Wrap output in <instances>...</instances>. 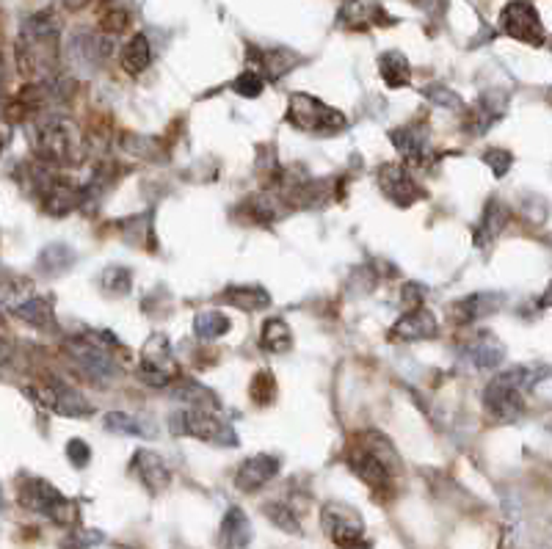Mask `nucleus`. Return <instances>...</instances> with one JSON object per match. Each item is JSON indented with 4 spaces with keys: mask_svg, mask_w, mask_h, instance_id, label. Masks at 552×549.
Wrapping results in <instances>:
<instances>
[{
    "mask_svg": "<svg viewBox=\"0 0 552 549\" xmlns=\"http://www.w3.org/2000/svg\"><path fill=\"white\" fill-rule=\"evenodd\" d=\"M439 332V323L434 318L431 310H425L422 304L420 307H412L404 318H400L390 337L392 340H400V342H414V340H429V337H437Z\"/></svg>",
    "mask_w": 552,
    "mask_h": 549,
    "instance_id": "2eb2a0df",
    "label": "nucleus"
},
{
    "mask_svg": "<svg viewBox=\"0 0 552 549\" xmlns=\"http://www.w3.org/2000/svg\"><path fill=\"white\" fill-rule=\"evenodd\" d=\"M67 351H69V357L78 362L86 373H91V376L103 379V376H114V373H116V362H114L108 348L97 345L91 340H83V337L69 340L67 342Z\"/></svg>",
    "mask_w": 552,
    "mask_h": 549,
    "instance_id": "4468645a",
    "label": "nucleus"
},
{
    "mask_svg": "<svg viewBox=\"0 0 552 549\" xmlns=\"http://www.w3.org/2000/svg\"><path fill=\"white\" fill-rule=\"evenodd\" d=\"M224 298L243 312H260V310L271 307V295L265 287H230L227 293H224Z\"/></svg>",
    "mask_w": 552,
    "mask_h": 549,
    "instance_id": "cd10ccee",
    "label": "nucleus"
},
{
    "mask_svg": "<svg viewBox=\"0 0 552 549\" xmlns=\"http://www.w3.org/2000/svg\"><path fill=\"white\" fill-rule=\"evenodd\" d=\"M0 153H4V136H0Z\"/></svg>",
    "mask_w": 552,
    "mask_h": 549,
    "instance_id": "49530a36",
    "label": "nucleus"
},
{
    "mask_svg": "<svg viewBox=\"0 0 552 549\" xmlns=\"http://www.w3.org/2000/svg\"><path fill=\"white\" fill-rule=\"evenodd\" d=\"M276 472H280V459L276 456H252L241 464V469L235 472V486L241 491H257L260 486H265L271 478H276Z\"/></svg>",
    "mask_w": 552,
    "mask_h": 549,
    "instance_id": "f3484780",
    "label": "nucleus"
},
{
    "mask_svg": "<svg viewBox=\"0 0 552 549\" xmlns=\"http://www.w3.org/2000/svg\"><path fill=\"white\" fill-rule=\"evenodd\" d=\"M233 89H235V94H241V97H260L263 94V89H265V78L257 72V69H243L238 78L233 81Z\"/></svg>",
    "mask_w": 552,
    "mask_h": 549,
    "instance_id": "72a5a7b5",
    "label": "nucleus"
},
{
    "mask_svg": "<svg viewBox=\"0 0 552 549\" xmlns=\"http://www.w3.org/2000/svg\"><path fill=\"white\" fill-rule=\"evenodd\" d=\"M506 304V295L503 293H472L467 298H461V302L453 304V320L456 323H475L481 320L486 315H494L500 307Z\"/></svg>",
    "mask_w": 552,
    "mask_h": 549,
    "instance_id": "a211bd4d",
    "label": "nucleus"
},
{
    "mask_svg": "<svg viewBox=\"0 0 552 549\" xmlns=\"http://www.w3.org/2000/svg\"><path fill=\"white\" fill-rule=\"evenodd\" d=\"M103 287H106L108 293H114V295H124V293L130 290V271H124V268H119V265L108 268V271L103 273Z\"/></svg>",
    "mask_w": 552,
    "mask_h": 549,
    "instance_id": "c9c22d12",
    "label": "nucleus"
},
{
    "mask_svg": "<svg viewBox=\"0 0 552 549\" xmlns=\"http://www.w3.org/2000/svg\"><path fill=\"white\" fill-rule=\"evenodd\" d=\"M500 28H503V34H509L511 39L533 44V47H541L547 39L541 17H539L536 6L528 4V0H511V4H506V9L500 12Z\"/></svg>",
    "mask_w": 552,
    "mask_h": 549,
    "instance_id": "9b49d317",
    "label": "nucleus"
},
{
    "mask_svg": "<svg viewBox=\"0 0 552 549\" xmlns=\"http://www.w3.org/2000/svg\"><path fill=\"white\" fill-rule=\"evenodd\" d=\"M130 472L149 489V491H163L171 483V469L169 464L153 453V451H138L130 461Z\"/></svg>",
    "mask_w": 552,
    "mask_h": 549,
    "instance_id": "dca6fc26",
    "label": "nucleus"
},
{
    "mask_svg": "<svg viewBox=\"0 0 552 549\" xmlns=\"http://www.w3.org/2000/svg\"><path fill=\"white\" fill-rule=\"evenodd\" d=\"M320 522H323L326 536L337 546H367L365 522L357 508H351L345 503H326Z\"/></svg>",
    "mask_w": 552,
    "mask_h": 549,
    "instance_id": "9d476101",
    "label": "nucleus"
},
{
    "mask_svg": "<svg viewBox=\"0 0 552 549\" xmlns=\"http://www.w3.org/2000/svg\"><path fill=\"white\" fill-rule=\"evenodd\" d=\"M392 144L398 146L400 155H406L409 161L422 163L429 158V133H425L420 124H406V128H398L390 133Z\"/></svg>",
    "mask_w": 552,
    "mask_h": 549,
    "instance_id": "4be33fe9",
    "label": "nucleus"
},
{
    "mask_svg": "<svg viewBox=\"0 0 552 549\" xmlns=\"http://www.w3.org/2000/svg\"><path fill=\"white\" fill-rule=\"evenodd\" d=\"M0 508H4V497H0Z\"/></svg>",
    "mask_w": 552,
    "mask_h": 549,
    "instance_id": "de8ad7c7",
    "label": "nucleus"
},
{
    "mask_svg": "<svg viewBox=\"0 0 552 549\" xmlns=\"http://www.w3.org/2000/svg\"><path fill=\"white\" fill-rule=\"evenodd\" d=\"M509 221H511V210L500 199H489V205L484 208V216L478 221V230H475V246L484 248L492 240H497V235L506 230Z\"/></svg>",
    "mask_w": 552,
    "mask_h": 549,
    "instance_id": "412c9836",
    "label": "nucleus"
},
{
    "mask_svg": "<svg viewBox=\"0 0 552 549\" xmlns=\"http://www.w3.org/2000/svg\"><path fill=\"white\" fill-rule=\"evenodd\" d=\"M72 263H75V252L64 243L47 246L39 255V268H42V273H47V277H59V273H64Z\"/></svg>",
    "mask_w": 552,
    "mask_h": 549,
    "instance_id": "7c9ffc66",
    "label": "nucleus"
},
{
    "mask_svg": "<svg viewBox=\"0 0 552 549\" xmlns=\"http://www.w3.org/2000/svg\"><path fill=\"white\" fill-rule=\"evenodd\" d=\"M252 541V522L243 514V508H230L221 519L218 528V544L221 546H246Z\"/></svg>",
    "mask_w": 552,
    "mask_h": 549,
    "instance_id": "5701e85b",
    "label": "nucleus"
},
{
    "mask_svg": "<svg viewBox=\"0 0 552 549\" xmlns=\"http://www.w3.org/2000/svg\"><path fill=\"white\" fill-rule=\"evenodd\" d=\"M263 348L271 354H288L293 348V332L282 318H271L263 326Z\"/></svg>",
    "mask_w": 552,
    "mask_h": 549,
    "instance_id": "c85d7f7f",
    "label": "nucleus"
},
{
    "mask_svg": "<svg viewBox=\"0 0 552 549\" xmlns=\"http://www.w3.org/2000/svg\"><path fill=\"white\" fill-rule=\"evenodd\" d=\"M20 503L34 511L47 516L56 525H75L78 522V506H75L69 497H64L53 483H47L42 478H25L20 486Z\"/></svg>",
    "mask_w": 552,
    "mask_h": 549,
    "instance_id": "0eeeda50",
    "label": "nucleus"
},
{
    "mask_svg": "<svg viewBox=\"0 0 552 549\" xmlns=\"http://www.w3.org/2000/svg\"><path fill=\"white\" fill-rule=\"evenodd\" d=\"M273 395H276V381H273V376H271L268 370L257 373L255 381H252V401L265 406V404L273 401Z\"/></svg>",
    "mask_w": 552,
    "mask_h": 549,
    "instance_id": "f704fd0d",
    "label": "nucleus"
},
{
    "mask_svg": "<svg viewBox=\"0 0 552 549\" xmlns=\"http://www.w3.org/2000/svg\"><path fill=\"white\" fill-rule=\"evenodd\" d=\"M422 298H425V287H422V285L409 282V285L404 287V307H406V310L420 307V304H422Z\"/></svg>",
    "mask_w": 552,
    "mask_h": 549,
    "instance_id": "ea45409f",
    "label": "nucleus"
},
{
    "mask_svg": "<svg viewBox=\"0 0 552 549\" xmlns=\"http://www.w3.org/2000/svg\"><path fill=\"white\" fill-rule=\"evenodd\" d=\"M86 4H89V0H64V6L72 9V12H75V9H81V6H86Z\"/></svg>",
    "mask_w": 552,
    "mask_h": 549,
    "instance_id": "c03bdc74",
    "label": "nucleus"
},
{
    "mask_svg": "<svg viewBox=\"0 0 552 549\" xmlns=\"http://www.w3.org/2000/svg\"><path fill=\"white\" fill-rule=\"evenodd\" d=\"M288 122L293 124L296 130L312 133V136H329V133L343 130L345 124H348V119L337 108L326 106L323 99H318L312 94H304V91L290 94Z\"/></svg>",
    "mask_w": 552,
    "mask_h": 549,
    "instance_id": "423d86ee",
    "label": "nucleus"
},
{
    "mask_svg": "<svg viewBox=\"0 0 552 549\" xmlns=\"http://www.w3.org/2000/svg\"><path fill=\"white\" fill-rule=\"evenodd\" d=\"M484 163H486V166H492L494 177H506L509 169L514 166V158H511L509 149L492 146V149H486V153H484Z\"/></svg>",
    "mask_w": 552,
    "mask_h": 549,
    "instance_id": "e433bc0d",
    "label": "nucleus"
},
{
    "mask_svg": "<svg viewBox=\"0 0 552 549\" xmlns=\"http://www.w3.org/2000/svg\"><path fill=\"white\" fill-rule=\"evenodd\" d=\"M379 188L384 191V196L390 199V202H395L400 208L414 205L417 199L422 196L420 185L414 183L412 174L404 166H398V163H384L379 169Z\"/></svg>",
    "mask_w": 552,
    "mask_h": 549,
    "instance_id": "ddd939ff",
    "label": "nucleus"
},
{
    "mask_svg": "<svg viewBox=\"0 0 552 549\" xmlns=\"http://www.w3.org/2000/svg\"><path fill=\"white\" fill-rule=\"evenodd\" d=\"M67 456H69V461H72L75 467H86L89 459H91V451H89V444H86L83 439H72V442L67 444Z\"/></svg>",
    "mask_w": 552,
    "mask_h": 549,
    "instance_id": "4c0bfd02",
    "label": "nucleus"
},
{
    "mask_svg": "<svg viewBox=\"0 0 552 549\" xmlns=\"http://www.w3.org/2000/svg\"><path fill=\"white\" fill-rule=\"evenodd\" d=\"M379 72L390 89H404L412 83V64L400 50H390V53L379 59Z\"/></svg>",
    "mask_w": 552,
    "mask_h": 549,
    "instance_id": "393cba45",
    "label": "nucleus"
},
{
    "mask_svg": "<svg viewBox=\"0 0 552 549\" xmlns=\"http://www.w3.org/2000/svg\"><path fill=\"white\" fill-rule=\"evenodd\" d=\"M230 326H233V320L224 315V312H218V310H208V312H199L196 318H193V334L199 337V340H218V337H224L230 332Z\"/></svg>",
    "mask_w": 552,
    "mask_h": 549,
    "instance_id": "bb28decb",
    "label": "nucleus"
},
{
    "mask_svg": "<svg viewBox=\"0 0 552 549\" xmlns=\"http://www.w3.org/2000/svg\"><path fill=\"white\" fill-rule=\"evenodd\" d=\"M34 188H36V196L44 213L50 216H67L75 208H81L86 199V191L81 185H75L67 177H59V174L44 171V169H39V174L34 177Z\"/></svg>",
    "mask_w": 552,
    "mask_h": 549,
    "instance_id": "6e6552de",
    "label": "nucleus"
},
{
    "mask_svg": "<svg viewBox=\"0 0 552 549\" xmlns=\"http://www.w3.org/2000/svg\"><path fill=\"white\" fill-rule=\"evenodd\" d=\"M14 315L34 329H53L56 326L53 304H50L47 298H42V295H31V298H25V302L14 304Z\"/></svg>",
    "mask_w": 552,
    "mask_h": 549,
    "instance_id": "b1692460",
    "label": "nucleus"
},
{
    "mask_svg": "<svg viewBox=\"0 0 552 549\" xmlns=\"http://www.w3.org/2000/svg\"><path fill=\"white\" fill-rule=\"evenodd\" d=\"M59 25L53 14H34L22 22L17 39V69L31 81H47L59 69Z\"/></svg>",
    "mask_w": 552,
    "mask_h": 549,
    "instance_id": "f257e3e1",
    "label": "nucleus"
},
{
    "mask_svg": "<svg viewBox=\"0 0 552 549\" xmlns=\"http://www.w3.org/2000/svg\"><path fill=\"white\" fill-rule=\"evenodd\" d=\"M12 362H14V348H12V342L0 337V367H9Z\"/></svg>",
    "mask_w": 552,
    "mask_h": 549,
    "instance_id": "a19ab883",
    "label": "nucleus"
},
{
    "mask_svg": "<svg viewBox=\"0 0 552 549\" xmlns=\"http://www.w3.org/2000/svg\"><path fill=\"white\" fill-rule=\"evenodd\" d=\"M149 61H153V50H149V39L144 34H136L128 44H124L122 53V67L128 69L130 75H141Z\"/></svg>",
    "mask_w": 552,
    "mask_h": 549,
    "instance_id": "c756f323",
    "label": "nucleus"
},
{
    "mask_svg": "<svg viewBox=\"0 0 552 549\" xmlns=\"http://www.w3.org/2000/svg\"><path fill=\"white\" fill-rule=\"evenodd\" d=\"M375 22H390L384 9L379 6V0H348L340 12V25L343 28H370Z\"/></svg>",
    "mask_w": 552,
    "mask_h": 549,
    "instance_id": "6ab92c4d",
    "label": "nucleus"
},
{
    "mask_svg": "<svg viewBox=\"0 0 552 549\" xmlns=\"http://www.w3.org/2000/svg\"><path fill=\"white\" fill-rule=\"evenodd\" d=\"M536 373L531 367H511L494 376L484 389V406L500 422H517L524 414V392L536 387Z\"/></svg>",
    "mask_w": 552,
    "mask_h": 549,
    "instance_id": "20e7f679",
    "label": "nucleus"
},
{
    "mask_svg": "<svg viewBox=\"0 0 552 549\" xmlns=\"http://www.w3.org/2000/svg\"><path fill=\"white\" fill-rule=\"evenodd\" d=\"M265 516L273 522L276 528L285 530V533H290V536H296V533L301 530L296 511H290L285 503H268V506H265Z\"/></svg>",
    "mask_w": 552,
    "mask_h": 549,
    "instance_id": "473e14b6",
    "label": "nucleus"
},
{
    "mask_svg": "<svg viewBox=\"0 0 552 549\" xmlns=\"http://www.w3.org/2000/svg\"><path fill=\"white\" fill-rule=\"evenodd\" d=\"M348 464L354 469V475L375 491H387L392 486L395 472L400 469L395 447L382 434H365L351 447Z\"/></svg>",
    "mask_w": 552,
    "mask_h": 549,
    "instance_id": "7ed1b4c3",
    "label": "nucleus"
},
{
    "mask_svg": "<svg viewBox=\"0 0 552 549\" xmlns=\"http://www.w3.org/2000/svg\"><path fill=\"white\" fill-rule=\"evenodd\" d=\"M28 395L39 406L50 409L53 414H61V417H89L94 412V406L86 401V397L64 381H42V384L31 387Z\"/></svg>",
    "mask_w": 552,
    "mask_h": 549,
    "instance_id": "f8f14e48",
    "label": "nucleus"
},
{
    "mask_svg": "<svg viewBox=\"0 0 552 549\" xmlns=\"http://www.w3.org/2000/svg\"><path fill=\"white\" fill-rule=\"evenodd\" d=\"M467 357L478 370H494L506 359V345L500 342L492 332L475 334V340L467 345Z\"/></svg>",
    "mask_w": 552,
    "mask_h": 549,
    "instance_id": "aec40b11",
    "label": "nucleus"
},
{
    "mask_svg": "<svg viewBox=\"0 0 552 549\" xmlns=\"http://www.w3.org/2000/svg\"><path fill=\"white\" fill-rule=\"evenodd\" d=\"M177 359H174V348L169 342L166 334H153L144 348H141V376L146 384H153V387H166L171 384L174 379H177Z\"/></svg>",
    "mask_w": 552,
    "mask_h": 549,
    "instance_id": "1a4fd4ad",
    "label": "nucleus"
},
{
    "mask_svg": "<svg viewBox=\"0 0 552 549\" xmlns=\"http://www.w3.org/2000/svg\"><path fill=\"white\" fill-rule=\"evenodd\" d=\"M252 56L260 59V67H252V69H257L263 78H271V81L282 78L285 72H290L298 64V56L290 53V50H260V53H252Z\"/></svg>",
    "mask_w": 552,
    "mask_h": 549,
    "instance_id": "a878e982",
    "label": "nucleus"
},
{
    "mask_svg": "<svg viewBox=\"0 0 552 549\" xmlns=\"http://www.w3.org/2000/svg\"><path fill=\"white\" fill-rule=\"evenodd\" d=\"M4 86H6V64L4 56H0V94H4Z\"/></svg>",
    "mask_w": 552,
    "mask_h": 549,
    "instance_id": "37998d69",
    "label": "nucleus"
},
{
    "mask_svg": "<svg viewBox=\"0 0 552 549\" xmlns=\"http://www.w3.org/2000/svg\"><path fill=\"white\" fill-rule=\"evenodd\" d=\"M169 428L177 436H193L199 442H210L221 447L238 444V434L230 422H224L213 406H185L169 417Z\"/></svg>",
    "mask_w": 552,
    "mask_h": 549,
    "instance_id": "39448f33",
    "label": "nucleus"
},
{
    "mask_svg": "<svg viewBox=\"0 0 552 549\" xmlns=\"http://www.w3.org/2000/svg\"><path fill=\"white\" fill-rule=\"evenodd\" d=\"M103 426H106V431L119 434V436H149V434H153V428H144V426H141V420H138V417L124 414V412H111V414H106Z\"/></svg>",
    "mask_w": 552,
    "mask_h": 549,
    "instance_id": "2f4dec72",
    "label": "nucleus"
},
{
    "mask_svg": "<svg viewBox=\"0 0 552 549\" xmlns=\"http://www.w3.org/2000/svg\"><path fill=\"white\" fill-rule=\"evenodd\" d=\"M541 307H552V282L547 285V290L541 295Z\"/></svg>",
    "mask_w": 552,
    "mask_h": 549,
    "instance_id": "79ce46f5",
    "label": "nucleus"
},
{
    "mask_svg": "<svg viewBox=\"0 0 552 549\" xmlns=\"http://www.w3.org/2000/svg\"><path fill=\"white\" fill-rule=\"evenodd\" d=\"M34 153L50 166H78L83 161V133L72 119L61 114H44L31 130Z\"/></svg>",
    "mask_w": 552,
    "mask_h": 549,
    "instance_id": "f03ea898",
    "label": "nucleus"
},
{
    "mask_svg": "<svg viewBox=\"0 0 552 549\" xmlns=\"http://www.w3.org/2000/svg\"><path fill=\"white\" fill-rule=\"evenodd\" d=\"M425 94H429L434 103H439V106L461 108V99L453 91H450V89H445V86H429V89H425Z\"/></svg>",
    "mask_w": 552,
    "mask_h": 549,
    "instance_id": "58836bf2",
    "label": "nucleus"
},
{
    "mask_svg": "<svg viewBox=\"0 0 552 549\" xmlns=\"http://www.w3.org/2000/svg\"><path fill=\"white\" fill-rule=\"evenodd\" d=\"M547 99H549V106H552V86H549V91H547Z\"/></svg>",
    "mask_w": 552,
    "mask_h": 549,
    "instance_id": "a18cd8bd",
    "label": "nucleus"
}]
</instances>
